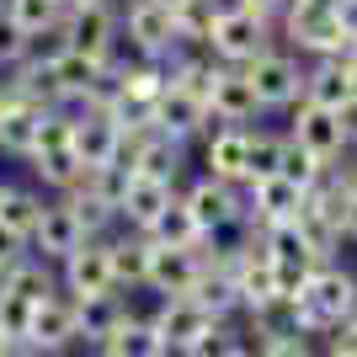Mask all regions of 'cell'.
<instances>
[{"instance_id":"36","label":"cell","mask_w":357,"mask_h":357,"mask_svg":"<svg viewBox=\"0 0 357 357\" xmlns=\"http://www.w3.org/2000/svg\"><path fill=\"white\" fill-rule=\"evenodd\" d=\"M16 256H27V240H22V235H11V229L0 224V267H11Z\"/></svg>"},{"instance_id":"6","label":"cell","mask_w":357,"mask_h":357,"mask_svg":"<svg viewBox=\"0 0 357 357\" xmlns=\"http://www.w3.org/2000/svg\"><path fill=\"white\" fill-rule=\"evenodd\" d=\"M251 128H240V123H208V134L192 144L197 149V171L245 187V176H251Z\"/></svg>"},{"instance_id":"48","label":"cell","mask_w":357,"mask_h":357,"mask_svg":"<svg viewBox=\"0 0 357 357\" xmlns=\"http://www.w3.org/2000/svg\"><path fill=\"white\" fill-rule=\"evenodd\" d=\"M59 357H70V352H59Z\"/></svg>"},{"instance_id":"21","label":"cell","mask_w":357,"mask_h":357,"mask_svg":"<svg viewBox=\"0 0 357 357\" xmlns=\"http://www.w3.org/2000/svg\"><path fill=\"white\" fill-rule=\"evenodd\" d=\"M181 187H165V181H149V176H134L128 181V192H123V208H118V224L128 229H149V224L160 219V208L176 197Z\"/></svg>"},{"instance_id":"32","label":"cell","mask_w":357,"mask_h":357,"mask_svg":"<svg viewBox=\"0 0 357 357\" xmlns=\"http://www.w3.org/2000/svg\"><path fill=\"white\" fill-rule=\"evenodd\" d=\"M6 11L27 32H43V27H54V22H64V0H11Z\"/></svg>"},{"instance_id":"34","label":"cell","mask_w":357,"mask_h":357,"mask_svg":"<svg viewBox=\"0 0 357 357\" xmlns=\"http://www.w3.org/2000/svg\"><path fill=\"white\" fill-rule=\"evenodd\" d=\"M256 352H261V357H320V347H314L310 336H298V331H294V336H267Z\"/></svg>"},{"instance_id":"23","label":"cell","mask_w":357,"mask_h":357,"mask_svg":"<svg viewBox=\"0 0 357 357\" xmlns=\"http://www.w3.org/2000/svg\"><path fill=\"white\" fill-rule=\"evenodd\" d=\"M43 208H48V192L38 187V181H11V192H6V203H0V224H6L11 235L32 240Z\"/></svg>"},{"instance_id":"14","label":"cell","mask_w":357,"mask_h":357,"mask_svg":"<svg viewBox=\"0 0 357 357\" xmlns=\"http://www.w3.org/2000/svg\"><path fill=\"white\" fill-rule=\"evenodd\" d=\"M59 288L70 298L118 294V283H112V261H107V240H86L80 251L64 256V261H59Z\"/></svg>"},{"instance_id":"16","label":"cell","mask_w":357,"mask_h":357,"mask_svg":"<svg viewBox=\"0 0 357 357\" xmlns=\"http://www.w3.org/2000/svg\"><path fill=\"white\" fill-rule=\"evenodd\" d=\"M107 240V261H112V283H118V294H139L144 288V272H149V251H155V240L144 235V229H128V224H118Z\"/></svg>"},{"instance_id":"3","label":"cell","mask_w":357,"mask_h":357,"mask_svg":"<svg viewBox=\"0 0 357 357\" xmlns=\"http://www.w3.org/2000/svg\"><path fill=\"white\" fill-rule=\"evenodd\" d=\"M272 43H278V22L261 11H245V6H224L208 27V48L219 64H251Z\"/></svg>"},{"instance_id":"10","label":"cell","mask_w":357,"mask_h":357,"mask_svg":"<svg viewBox=\"0 0 357 357\" xmlns=\"http://www.w3.org/2000/svg\"><path fill=\"white\" fill-rule=\"evenodd\" d=\"M149 118H155V128L171 139H181V144H197V139L208 134V102L203 96H192V91H181L176 80H165V91L155 96V107H149Z\"/></svg>"},{"instance_id":"13","label":"cell","mask_w":357,"mask_h":357,"mask_svg":"<svg viewBox=\"0 0 357 357\" xmlns=\"http://www.w3.org/2000/svg\"><path fill=\"white\" fill-rule=\"evenodd\" d=\"M86 229H80V219H75V208L64 203V197H48V208H43V219H38V229H32V240H27V251L38 256V261H48V267H59L70 251H80L86 245Z\"/></svg>"},{"instance_id":"47","label":"cell","mask_w":357,"mask_h":357,"mask_svg":"<svg viewBox=\"0 0 357 357\" xmlns=\"http://www.w3.org/2000/svg\"><path fill=\"white\" fill-rule=\"evenodd\" d=\"M165 6H176V0H165Z\"/></svg>"},{"instance_id":"15","label":"cell","mask_w":357,"mask_h":357,"mask_svg":"<svg viewBox=\"0 0 357 357\" xmlns=\"http://www.w3.org/2000/svg\"><path fill=\"white\" fill-rule=\"evenodd\" d=\"M208 118L213 123H240V128L267 118L240 64H219V75H213V86H208Z\"/></svg>"},{"instance_id":"28","label":"cell","mask_w":357,"mask_h":357,"mask_svg":"<svg viewBox=\"0 0 357 357\" xmlns=\"http://www.w3.org/2000/svg\"><path fill=\"white\" fill-rule=\"evenodd\" d=\"M240 352H245V326L240 320H213L181 357H240Z\"/></svg>"},{"instance_id":"18","label":"cell","mask_w":357,"mask_h":357,"mask_svg":"<svg viewBox=\"0 0 357 357\" xmlns=\"http://www.w3.org/2000/svg\"><path fill=\"white\" fill-rule=\"evenodd\" d=\"M118 149V118L96 112V107H75V155L80 165H112Z\"/></svg>"},{"instance_id":"27","label":"cell","mask_w":357,"mask_h":357,"mask_svg":"<svg viewBox=\"0 0 357 357\" xmlns=\"http://www.w3.org/2000/svg\"><path fill=\"white\" fill-rule=\"evenodd\" d=\"M144 235L155 240V245H197V240H203V229H197L192 208H187V203H181V192H176V197L160 208V219L144 229Z\"/></svg>"},{"instance_id":"42","label":"cell","mask_w":357,"mask_h":357,"mask_svg":"<svg viewBox=\"0 0 357 357\" xmlns=\"http://www.w3.org/2000/svg\"><path fill=\"white\" fill-rule=\"evenodd\" d=\"M6 192H11V176H0V203H6Z\"/></svg>"},{"instance_id":"17","label":"cell","mask_w":357,"mask_h":357,"mask_svg":"<svg viewBox=\"0 0 357 357\" xmlns=\"http://www.w3.org/2000/svg\"><path fill=\"white\" fill-rule=\"evenodd\" d=\"M245 224H288L298 219V203H304V187L288 176H267V181H245Z\"/></svg>"},{"instance_id":"45","label":"cell","mask_w":357,"mask_h":357,"mask_svg":"<svg viewBox=\"0 0 357 357\" xmlns=\"http://www.w3.org/2000/svg\"><path fill=\"white\" fill-rule=\"evenodd\" d=\"M342 6H347V11H357V0H342Z\"/></svg>"},{"instance_id":"39","label":"cell","mask_w":357,"mask_h":357,"mask_svg":"<svg viewBox=\"0 0 357 357\" xmlns=\"http://www.w3.org/2000/svg\"><path fill=\"white\" fill-rule=\"evenodd\" d=\"M347 107L357 112V64H347Z\"/></svg>"},{"instance_id":"5","label":"cell","mask_w":357,"mask_h":357,"mask_svg":"<svg viewBox=\"0 0 357 357\" xmlns=\"http://www.w3.org/2000/svg\"><path fill=\"white\" fill-rule=\"evenodd\" d=\"M283 134L294 144H304L320 165L342 160L352 149V123L342 118V107H314V102H294L283 112Z\"/></svg>"},{"instance_id":"12","label":"cell","mask_w":357,"mask_h":357,"mask_svg":"<svg viewBox=\"0 0 357 357\" xmlns=\"http://www.w3.org/2000/svg\"><path fill=\"white\" fill-rule=\"evenodd\" d=\"M197 278H203V251L197 245H155L149 272H144V294L176 298V294H192Z\"/></svg>"},{"instance_id":"4","label":"cell","mask_w":357,"mask_h":357,"mask_svg":"<svg viewBox=\"0 0 357 357\" xmlns=\"http://www.w3.org/2000/svg\"><path fill=\"white\" fill-rule=\"evenodd\" d=\"M181 203L192 208L197 229L203 235H229V229H240L245 224V187H235V181H219L208 176V171H192V176L181 181Z\"/></svg>"},{"instance_id":"37","label":"cell","mask_w":357,"mask_h":357,"mask_svg":"<svg viewBox=\"0 0 357 357\" xmlns=\"http://www.w3.org/2000/svg\"><path fill=\"white\" fill-rule=\"evenodd\" d=\"M342 245L357 251V197L352 192H347V203H342Z\"/></svg>"},{"instance_id":"24","label":"cell","mask_w":357,"mask_h":357,"mask_svg":"<svg viewBox=\"0 0 357 357\" xmlns=\"http://www.w3.org/2000/svg\"><path fill=\"white\" fill-rule=\"evenodd\" d=\"M102 347L112 357H171V352H165V342L155 336V326H149V310H128V320H123Z\"/></svg>"},{"instance_id":"1","label":"cell","mask_w":357,"mask_h":357,"mask_svg":"<svg viewBox=\"0 0 357 357\" xmlns=\"http://www.w3.org/2000/svg\"><path fill=\"white\" fill-rule=\"evenodd\" d=\"M357 11H347L342 0H288L278 16V43H288L298 59H342Z\"/></svg>"},{"instance_id":"9","label":"cell","mask_w":357,"mask_h":357,"mask_svg":"<svg viewBox=\"0 0 357 357\" xmlns=\"http://www.w3.org/2000/svg\"><path fill=\"white\" fill-rule=\"evenodd\" d=\"M118 16H123V38H128L139 54H149V59H165V54L181 43L176 11H171L165 0H123Z\"/></svg>"},{"instance_id":"41","label":"cell","mask_w":357,"mask_h":357,"mask_svg":"<svg viewBox=\"0 0 357 357\" xmlns=\"http://www.w3.org/2000/svg\"><path fill=\"white\" fill-rule=\"evenodd\" d=\"M347 64H357V27H352V43H347V54H342Z\"/></svg>"},{"instance_id":"31","label":"cell","mask_w":357,"mask_h":357,"mask_svg":"<svg viewBox=\"0 0 357 357\" xmlns=\"http://www.w3.org/2000/svg\"><path fill=\"white\" fill-rule=\"evenodd\" d=\"M27 43H32V32L0 6V70H16V64L27 59Z\"/></svg>"},{"instance_id":"33","label":"cell","mask_w":357,"mask_h":357,"mask_svg":"<svg viewBox=\"0 0 357 357\" xmlns=\"http://www.w3.org/2000/svg\"><path fill=\"white\" fill-rule=\"evenodd\" d=\"M27 326H32V304L16 294H0V331L11 342H27Z\"/></svg>"},{"instance_id":"30","label":"cell","mask_w":357,"mask_h":357,"mask_svg":"<svg viewBox=\"0 0 357 357\" xmlns=\"http://www.w3.org/2000/svg\"><path fill=\"white\" fill-rule=\"evenodd\" d=\"M326 165L314 160L304 144H294V139L283 134V160H278V176H288V181H298V187H314V176H320Z\"/></svg>"},{"instance_id":"8","label":"cell","mask_w":357,"mask_h":357,"mask_svg":"<svg viewBox=\"0 0 357 357\" xmlns=\"http://www.w3.org/2000/svg\"><path fill=\"white\" fill-rule=\"evenodd\" d=\"M27 347L32 357H59L80 347V314H75V298L64 294H48L43 304H32V326H27Z\"/></svg>"},{"instance_id":"29","label":"cell","mask_w":357,"mask_h":357,"mask_svg":"<svg viewBox=\"0 0 357 357\" xmlns=\"http://www.w3.org/2000/svg\"><path fill=\"white\" fill-rule=\"evenodd\" d=\"M278 160H283V128L256 123V128H251V176H245V181H267V176H278Z\"/></svg>"},{"instance_id":"11","label":"cell","mask_w":357,"mask_h":357,"mask_svg":"<svg viewBox=\"0 0 357 357\" xmlns=\"http://www.w3.org/2000/svg\"><path fill=\"white\" fill-rule=\"evenodd\" d=\"M149 326H155V336L165 342V352L171 357H181L187 347L203 336V331L213 326V314L197 304V298H187V294H176V298H155V310H149Z\"/></svg>"},{"instance_id":"19","label":"cell","mask_w":357,"mask_h":357,"mask_svg":"<svg viewBox=\"0 0 357 357\" xmlns=\"http://www.w3.org/2000/svg\"><path fill=\"white\" fill-rule=\"evenodd\" d=\"M128 310H134V298L128 294H102V298H75V314H80V347H96L112 336V331L128 320Z\"/></svg>"},{"instance_id":"22","label":"cell","mask_w":357,"mask_h":357,"mask_svg":"<svg viewBox=\"0 0 357 357\" xmlns=\"http://www.w3.org/2000/svg\"><path fill=\"white\" fill-rule=\"evenodd\" d=\"M38 118H43L38 102L0 107V155H6V160H27L32 155V144H38Z\"/></svg>"},{"instance_id":"38","label":"cell","mask_w":357,"mask_h":357,"mask_svg":"<svg viewBox=\"0 0 357 357\" xmlns=\"http://www.w3.org/2000/svg\"><path fill=\"white\" fill-rule=\"evenodd\" d=\"M235 6H245V11H261V16H272V22L288 11V0H235Z\"/></svg>"},{"instance_id":"20","label":"cell","mask_w":357,"mask_h":357,"mask_svg":"<svg viewBox=\"0 0 357 357\" xmlns=\"http://www.w3.org/2000/svg\"><path fill=\"white\" fill-rule=\"evenodd\" d=\"M261 245H267L272 267H283V272L310 278V272L320 267V256L310 251V240H304V229H298L294 219H288V224H261Z\"/></svg>"},{"instance_id":"43","label":"cell","mask_w":357,"mask_h":357,"mask_svg":"<svg viewBox=\"0 0 357 357\" xmlns=\"http://www.w3.org/2000/svg\"><path fill=\"white\" fill-rule=\"evenodd\" d=\"M347 331H352V336H357V310H352V320H347Z\"/></svg>"},{"instance_id":"2","label":"cell","mask_w":357,"mask_h":357,"mask_svg":"<svg viewBox=\"0 0 357 357\" xmlns=\"http://www.w3.org/2000/svg\"><path fill=\"white\" fill-rule=\"evenodd\" d=\"M240 70H245V80H251V91H256V102H261L267 118H283L288 107L304 96V59L288 43H272L267 54H256Z\"/></svg>"},{"instance_id":"35","label":"cell","mask_w":357,"mask_h":357,"mask_svg":"<svg viewBox=\"0 0 357 357\" xmlns=\"http://www.w3.org/2000/svg\"><path fill=\"white\" fill-rule=\"evenodd\" d=\"M314 347H320V357H357V336L347 326H336L326 342H314Z\"/></svg>"},{"instance_id":"46","label":"cell","mask_w":357,"mask_h":357,"mask_svg":"<svg viewBox=\"0 0 357 357\" xmlns=\"http://www.w3.org/2000/svg\"><path fill=\"white\" fill-rule=\"evenodd\" d=\"M352 155H357V134H352Z\"/></svg>"},{"instance_id":"26","label":"cell","mask_w":357,"mask_h":357,"mask_svg":"<svg viewBox=\"0 0 357 357\" xmlns=\"http://www.w3.org/2000/svg\"><path fill=\"white\" fill-rule=\"evenodd\" d=\"M187 298H197L213 320H240V288H235V278H224V272H213V267H203V278L192 283V294H187Z\"/></svg>"},{"instance_id":"25","label":"cell","mask_w":357,"mask_h":357,"mask_svg":"<svg viewBox=\"0 0 357 357\" xmlns=\"http://www.w3.org/2000/svg\"><path fill=\"white\" fill-rule=\"evenodd\" d=\"M314 107H347V59H304V96Z\"/></svg>"},{"instance_id":"44","label":"cell","mask_w":357,"mask_h":357,"mask_svg":"<svg viewBox=\"0 0 357 357\" xmlns=\"http://www.w3.org/2000/svg\"><path fill=\"white\" fill-rule=\"evenodd\" d=\"M91 357H112V352H107V347H96V352H91Z\"/></svg>"},{"instance_id":"7","label":"cell","mask_w":357,"mask_h":357,"mask_svg":"<svg viewBox=\"0 0 357 357\" xmlns=\"http://www.w3.org/2000/svg\"><path fill=\"white\" fill-rule=\"evenodd\" d=\"M123 38V16L118 0H80L64 11V43L75 54H91V59H107Z\"/></svg>"},{"instance_id":"40","label":"cell","mask_w":357,"mask_h":357,"mask_svg":"<svg viewBox=\"0 0 357 357\" xmlns=\"http://www.w3.org/2000/svg\"><path fill=\"white\" fill-rule=\"evenodd\" d=\"M16 352H22V342H11V336L0 331V357H16Z\"/></svg>"}]
</instances>
